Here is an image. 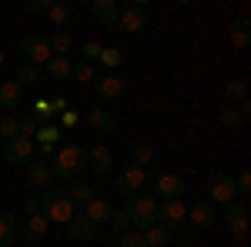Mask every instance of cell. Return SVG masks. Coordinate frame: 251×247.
Segmentation results:
<instances>
[{"mask_svg": "<svg viewBox=\"0 0 251 247\" xmlns=\"http://www.w3.org/2000/svg\"><path fill=\"white\" fill-rule=\"evenodd\" d=\"M84 167H87V147H80V144L57 147L54 160H50V174H54V180H74V177L84 174Z\"/></svg>", "mask_w": 251, "mask_h": 247, "instance_id": "1", "label": "cell"}, {"mask_svg": "<svg viewBox=\"0 0 251 247\" xmlns=\"http://www.w3.org/2000/svg\"><path fill=\"white\" fill-rule=\"evenodd\" d=\"M37 201H40V214H44L47 224H67V221L77 214L74 201L67 197V190H64V187H47V190H44V197H37Z\"/></svg>", "mask_w": 251, "mask_h": 247, "instance_id": "2", "label": "cell"}, {"mask_svg": "<svg viewBox=\"0 0 251 247\" xmlns=\"http://www.w3.org/2000/svg\"><path fill=\"white\" fill-rule=\"evenodd\" d=\"M124 214L131 221V227L144 230V227H154L157 224V201L151 194H134L124 201Z\"/></svg>", "mask_w": 251, "mask_h": 247, "instance_id": "3", "label": "cell"}, {"mask_svg": "<svg viewBox=\"0 0 251 247\" xmlns=\"http://www.w3.org/2000/svg\"><path fill=\"white\" fill-rule=\"evenodd\" d=\"M184 177L181 174H171V171H161V174H151V197H161V201H181L184 197Z\"/></svg>", "mask_w": 251, "mask_h": 247, "instance_id": "4", "label": "cell"}, {"mask_svg": "<svg viewBox=\"0 0 251 247\" xmlns=\"http://www.w3.org/2000/svg\"><path fill=\"white\" fill-rule=\"evenodd\" d=\"M151 174H154V167L151 171H141V167H134V164H127L124 171H117L114 177V190L127 201V197H134V194H141V187H148V180H151Z\"/></svg>", "mask_w": 251, "mask_h": 247, "instance_id": "5", "label": "cell"}, {"mask_svg": "<svg viewBox=\"0 0 251 247\" xmlns=\"http://www.w3.org/2000/svg\"><path fill=\"white\" fill-rule=\"evenodd\" d=\"M20 57L27 60V67H44L54 54L44 34H27V37H20Z\"/></svg>", "mask_w": 251, "mask_h": 247, "instance_id": "6", "label": "cell"}, {"mask_svg": "<svg viewBox=\"0 0 251 247\" xmlns=\"http://www.w3.org/2000/svg\"><path fill=\"white\" fill-rule=\"evenodd\" d=\"M3 160H7L10 167H27L30 160H37V144H34L30 137H14V140H7V147H3Z\"/></svg>", "mask_w": 251, "mask_h": 247, "instance_id": "7", "label": "cell"}, {"mask_svg": "<svg viewBox=\"0 0 251 247\" xmlns=\"http://www.w3.org/2000/svg\"><path fill=\"white\" fill-rule=\"evenodd\" d=\"M234 197H238L234 177L228 171H214L208 177V204H231Z\"/></svg>", "mask_w": 251, "mask_h": 247, "instance_id": "8", "label": "cell"}, {"mask_svg": "<svg viewBox=\"0 0 251 247\" xmlns=\"http://www.w3.org/2000/svg\"><path fill=\"white\" fill-rule=\"evenodd\" d=\"M94 90H97V100L100 104H117V100H124L127 94V80L121 74H104L94 80Z\"/></svg>", "mask_w": 251, "mask_h": 247, "instance_id": "9", "label": "cell"}, {"mask_svg": "<svg viewBox=\"0 0 251 247\" xmlns=\"http://www.w3.org/2000/svg\"><path fill=\"white\" fill-rule=\"evenodd\" d=\"M184 221H188V207H184L181 201H161V204H157V224L164 230L174 234Z\"/></svg>", "mask_w": 251, "mask_h": 247, "instance_id": "10", "label": "cell"}, {"mask_svg": "<svg viewBox=\"0 0 251 247\" xmlns=\"http://www.w3.org/2000/svg\"><path fill=\"white\" fill-rule=\"evenodd\" d=\"M117 27L127 30V34L144 30V27H148V7H144V3H131V7H124V10L117 14Z\"/></svg>", "mask_w": 251, "mask_h": 247, "instance_id": "11", "label": "cell"}, {"mask_svg": "<svg viewBox=\"0 0 251 247\" xmlns=\"http://www.w3.org/2000/svg\"><path fill=\"white\" fill-rule=\"evenodd\" d=\"M64 227H67V234H71V241H80V244H87V241H94V237H97V224H94V221H87L80 210L64 224Z\"/></svg>", "mask_w": 251, "mask_h": 247, "instance_id": "12", "label": "cell"}, {"mask_svg": "<svg viewBox=\"0 0 251 247\" xmlns=\"http://www.w3.org/2000/svg\"><path fill=\"white\" fill-rule=\"evenodd\" d=\"M87 167H91L94 174H111V171H114V154L107 151L104 144L87 147Z\"/></svg>", "mask_w": 251, "mask_h": 247, "instance_id": "13", "label": "cell"}, {"mask_svg": "<svg viewBox=\"0 0 251 247\" xmlns=\"http://www.w3.org/2000/svg\"><path fill=\"white\" fill-rule=\"evenodd\" d=\"M44 74H47V80H54V84H67L71 80V74H74V64H71V57H54L44 64Z\"/></svg>", "mask_w": 251, "mask_h": 247, "instance_id": "14", "label": "cell"}, {"mask_svg": "<svg viewBox=\"0 0 251 247\" xmlns=\"http://www.w3.org/2000/svg\"><path fill=\"white\" fill-rule=\"evenodd\" d=\"M80 214H84L87 221H94V224H107V221H111V214H114V207H111L104 197H97V194H94V197L80 207Z\"/></svg>", "mask_w": 251, "mask_h": 247, "instance_id": "15", "label": "cell"}, {"mask_svg": "<svg viewBox=\"0 0 251 247\" xmlns=\"http://www.w3.org/2000/svg\"><path fill=\"white\" fill-rule=\"evenodd\" d=\"M188 221H191L194 227H211L214 221H218V210H214V204H208V201H198L191 210H188Z\"/></svg>", "mask_w": 251, "mask_h": 247, "instance_id": "16", "label": "cell"}, {"mask_svg": "<svg viewBox=\"0 0 251 247\" xmlns=\"http://www.w3.org/2000/svg\"><path fill=\"white\" fill-rule=\"evenodd\" d=\"M84 120H87V124H91L94 131H100V134H111V131H114V127H117V117L111 114L107 107H91Z\"/></svg>", "mask_w": 251, "mask_h": 247, "instance_id": "17", "label": "cell"}, {"mask_svg": "<svg viewBox=\"0 0 251 247\" xmlns=\"http://www.w3.org/2000/svg\"><path fill=\"white\" fill-rule=\"evenodd\" d=\"M20 100H24V87H20L17 80H3L0 84V107L7 114H14V107H17Z\"/></svg>", "mask_w": 251, "mask_h": 247, "instance_id": "18", "label": "cell"}, {"mask_svg": "<svg viewBox=\"0 0 251 247\" xmlns=\"http://www.w3.org/2000/svg\"><path fill=\"white\" fill-rule=\"evenodd\" d=\"M27 180H30L34 187H50V184H54L50 164H47V160H30V164H27Z\"/></svg>", "mask_w": 251, "mask_h": 247, "instance_id": "19", "label": "cell"}, {"mask_svg": "<svg viewBox=\"0 0 251 247\" xmlns=\"http://www.w3.org/2000/svg\"><path fill=\"white\" fill-rule=\"evenodd\" d=\"M47 221H44V214H34V217H27V224L20 227V234H24V241L27 244H37V241H44L47 237Z\"/></svg>", "mask_w": 251, "mask_h": 247, "instance_id": "20", "label": "cell"}, {"mask_svg": "<svg viewBox=\"0 0 251 247\" xmlns=\"http://www.w3.org/2000/svg\"><path fill=\"white\" fill-rule=\"evenodd\" d=\"M228 37H231V47L245 50V47L251 44V20H248V17L231 20V30H228Z\"/></svg>", "mask_w": 251, "mask_h": 247, "instance_id": "21", "label": "cell"}, {"mask_svg": "<svg viewBox=\"0 0 251 247\" xmlns=\"http://www.w3.org/2000/svg\"><path fill=\"white\" fill-rule=\"evenodd\" d=\"M248 94V80L245 77H234V80H225V87H221V97H225V104H241Z\"/></svg>", "mask_w": 251, "mask_h": 247, "instance_id": "22", "label": "cell"}, {"mask_svg": "<svg viewBox=\"0 0 251 247\" xmlns=\"http://www.w3.org/2000/svg\"><path fill=\"white\" fill-rule=\"evenodd\" d=\"M141 241H144V247H171L174 234H171V230H164L161 224H154V227L141 230Z\"/></svg>", "mask_w": 251, "mask_h": 247, "instance_id": "23", "label": "cell"}, {"mask_svg": "<svg viewBox=\"0 0 251 247\" xmlns=\"http://www.w3.org/2000/svg\"><path fill=\"white\" fill-rule=\"evenodd\" d=\"M117 14H121V7H117L114 0H97L94 3V20L100 23V27H114Z\"/></svg>", "mask_w": 251, "mask_h": 247, "instance_id": "24", "label": "cell"}, {"mask_svg": "<svg viewBox=\"0 0 251 247\" xmlns=\"http://www.w3.org/2000/svg\"><path fill=\"white\" fill-rule=\"evenodd\" d=\"M67 197H71V201H74V207H84V204H87V201H91V197H94V187H91V180H84V177H74V180H71V190H67Z\"/></svg>", "mask_w": 251, "mask_h": 247, "instance_id": "25", "label": "cell"}, {"mask_svg": "<svg viewBox=\"0 0 251 247\" xmlns=\"http://www.w3.org/2000/svg\"><path fill=\"white\" fill-rule=\"evenodd\" d=\"M131 160H134V167H141V171H151L154 167V147L144 144V140L131 144Z\"/></svg>", "mask_w": 251, "mask_h": 247, "instance_id": "26", "label": "cell"}, {"mask_svg": "<svg viewBox=\"0 0 251 247\" xmlns=\"http://www.w3.org/2000/svg\"><path fill=\"white\" fill-rule=\"evenodd\" d=\"M47 44H50V54L67 57V54H71V47H74V37H71L67 30H54V34H47Z\"/></svg>", "mask_w": 251, "mask_h": 247, "instance_id": "27", "label": "cell"}, {"mask_svg": "<svg viewBox=\"0 0 251 247\" xmlns=\"http://www.w3.org/2000/svg\"><path fill=\"white\" fill-rule=\"evenodd\" d=\"M14 241H17V217L0 214V247H10Z\"/></svg>", "mask_w": 251, "mask_h": 247, "instance_id": "28", "label": "cell"}, {"mask_svg": "<svg viewBox=\"0 0 251 247\" xmlns=\"http://www.w3.org/2000/svg\"><path fill=\"white\" fill-rule=\"evenodd\" d=\"M221 217H225V224H238V221H248V204H245V201H231V204H225Z\"/></svg>", "mask_w": 251, "mask_h": 247, "instance_id": "29", "label": "cell"}, {"mask_svg": "<svg viewBox=\"0 0 251 247\" xmlns=\"http://www.w3.org/2000/svg\"><path fill=\"white\" fill-rule=\"evenodd\" d=\"M47 17H50V23H54L57 30H64V27L71 23V17H74V10H71V3H54Z\"/></svg>", "mask_w": 251, "mask_h": 247, "instance_id": "30", "label": "cell"}, {"mask_svg": "<svg viewBox=\"0 0 251 247\" xmlns=\"http://www.w3.org/2000/svg\"><path fill=\"white\" fill-rule=\"evenodd\" d=\"M60 140V127L57 124H40L34 134V144H57Z\"/></svg>", "mask_w": 251, "mask_h": 247, "instance_id": "31", "label": "cell"}, {"mask_svg": "<svg viewBox=\"0 0 251 247\" xmlns=\"http://www.w3.org/2000/svg\"><path fill=\"white\" fill-rule=\"evenodd\" d=\"M121 60H124V54H121L117 47H100V57H97V64H104L111 74H114V67H121Z\"/></svg>", "mask_w": 251, "mask_h": 247, "instance_id": "32", "label": "cell"}, {"mask_svg": "<svg viewBox=\"0 0 251 247\" xmlns=\"http://www.w3.org/2000/svg\"><path fill=\"white\" fill-rule=\"evenodd\" d=\"M0 137H3V140H14V137H20V117H14V114L0 117Z\"/></svg>", "mask_w": 251, "mask_h": 247, "instance_id": "33", "label": "cell"}, {"mask_svg": "<svg viewBox=\"0 0 251 247\" xmlns=\"http://www.w3.org/2000/svg\"><path fill=\"white\" fill-rule=\"evenodd\" d=\"M10 80H17L20 87H27V84H40V80H44V74H40V67H20Z\"/></svg>", "mask_w": 251, "mask_h": 247, "instance_id": "34", "label": "cell"}, {"mask_svg": "<svg viewBox=\"0 0 251 247\" xmlns=\"http://www.w3.org/2000/svg\"><path fill=\"white\" fill-rule=\"evenodd\" d=\"M74 80H77V84H94L97 80V74H94V64H84V60H80V64H74Z\"/></svg>", "mask_w": 251, "mask_h": 247, "instance_id": "35", "label": "cell"}, {"mask_svg": "<svg viewBox=\"0 0 251 247\" xmlns=\"http://www.w3.org/2000/svg\"><path fill=\"white\" fill-rule=\"evenodd\" d=\"M241 117H238V107L231 104H225V107H218V124H225V127H234Z\"/></svg>", "mask_w": 251, "mask_h": 247, "instance_id": "36", "label": "cell"}, {"mask_svg": "<svg viewBox=\"0 0 251 247\" xmlns=\"http://www.w3.org/2000/svg\"><path fill=\"white\" fill-rule=\"evenodd\" d=\"M248 221H238V224H228V230H231V241L234 244H248Z\"/></svg>", "mask_w": 251, "mask_h": 247, "instance_id": "37", "label": "cell"}, {"mask_svg": "<svg viewBox=\"0 0 251 247\" xmlns=\"http://www.w3.org/2000/svg\"><path fill=\"white\" fill-rule=\"evenodd\" d=\"M37 117L34 114H27V117H20V137H30V140H34V134H37Z\"/></svg>", "mask_w": 251, "mask_h": 247, "instance_id": "38", "label": "cell"}, {"mask_svg": "<svg viewBox=\"0 0 251 247\" xmlns=\"http://www.w3.org/2000/svg\"><path fill=\"white\" fill-rule=\"evenodd\" d=\"M107 224H111V227H114L117 234H124V230H131V221H127V214H124V210H114Z\"/></svg>", "mask_w": 251, "mask_h": 247, "instance_id": "39", "label": "cell"}, {"mask_svg": "<svg viewBox=\"0 0 251 247\" xmlns=\"http://www.w3.org/2000/svg\"><path fill=\"white\" fill-rule=\"evenodd\" d=\"M117 244L121 247H144V241H141V234H134V230H124V234H117Z\"/></svg>", "mask_w": 251, "mask_h": 247, "instance_id": "40", "label": "cell"}, {"mask_svg": "<svg viewBox=\"0 0 251 247\" xmlns=\"http://www.w3.org/2000/svg\"><path fill=\"white\" fill-rule=\"evenodd\" d=\"M80 57H84V64H94V60L100 57V44H94V40L84 44V47H80Z\"/></svg>", "mask_w": 251, "mask_h": 247, "instance_id": "41", "label": "cell"}, {"mask_svg": "<svg viewBox=\"0 0 251 247\" xmlns=\"http://www.w3.org/2000/svg\"><path fill=\"white\" fill-rule=\"evenodd\" d=\"M50 7H54V0H30L24 10L27 14H50Z\"/></svg>", "mask_w": 251, "mask_h": 247, "instance_id": "42", "label": "cell"}, {"mask_svg": "<svg viewBox=\"0 0 251 247\" xmlns=\"http://www.w3.org/2000/svg\"><path fill=\"white\" fill-rule=\"evenodd\" d=\"M234 190L238 194H251V171H241L234 177Z\"/></svg>", "mask_w": 251, "mask_h": 247, "instance_id": "43", "label": "cell"}, {"mask_svg": "<svg viewBox=\"0 0 251 247\" xmlns=\"http://www.w3.org/2000/svg\"><path fill=\"white\" fill-rule=\"evenodd\" d=\"M77 124H80L77 111H71V107H67V111H60V124H57V127H77Z\"/></svg>", "mask_w": 251, "mask_h": 247, "instance_id": "44", "label": "cell"}, {"mask_svg": "<svg viewBox=\"0 0 251 247\" xmlns=\"http://www.w3.org/2000/svg\"><path fill=\"white\" fill-rule=\"evenodd\" d=\"M57 154V144H37V160H47Z\"/></svg>", "mask_w": 251, "mask_h": 247, "instance_id": "45", "label": "cell"}, {"mask_svg": "<svg viewBox=\"0 0 251 247\" xmlns=\"http://www.w3.org/2000/svg\"><path fill=\"white\" fill-rule=\"evenodd\" d=\"M24 214H27V217H34V214H40V201H37V197H30V201L24 204Z\"/></svg>", "mask_w": 251, "mask_h": 247, "instance_id": "46", "label": "cell"}, {"mask_svg": "<svg viewBox=\"0 0 251 247\" xmlns=\"http://www.w3.org/2000/svg\"><path fill=\"white\" fill-rule=\"evenodd\" d=\"M3 60H7V54H3V50H0V64H3Z\"/></svg>", "mask_w": 251, "mask_h": 247, "instance_id": "47", "label": "cell"}]
</instances>
